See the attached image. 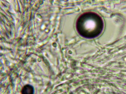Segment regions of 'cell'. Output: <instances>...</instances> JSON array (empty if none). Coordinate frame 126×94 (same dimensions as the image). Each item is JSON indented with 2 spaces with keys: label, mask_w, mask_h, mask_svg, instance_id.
<instances>
[{
  "label": "cell",
  "mask_w": 126,
  "mask_h": 94,
  "mask_svg": "<svg viewBox=\"0 0 126 94\" xmlns=\"http://www.w3.org/2000/svg\"><path fill=\"white\" fill-rule=\"evenodd\" d=\"M103 26L100 17L92 12L81 15L76 23L77 30L79 35L84 37L89 38L98 36L102 31Z\"/></svg>",
  "instance_id": "cell-1"
},
{
  "label": "cell",
  "mask_w": 126,
  "mask_h": 94,
  "mask_svg": "<svg viewBox=\"0 0 126 94\" xmlns=\"http://www.w3.org/2000/svg\"><path fill=\"white\" fill-rule=\"evenodd\" d=\"M34 92L33 86L30 84H27L24 85L21 91L22 94H33Z\"/></svg>",
  "instance_id": "cell-2"
}]
</instances>
